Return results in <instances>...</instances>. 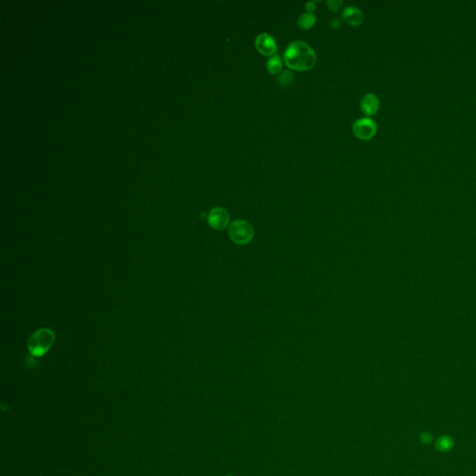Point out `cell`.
<instances>
[{"mask_svg":"<svg viewBox=\"0 0 476 476\" xmlns=\"http://www.w3.org/2000/svg\"><path fill=\"white\" fill-rule=\"evenodd\" d=\"M294 79H295V77L293 76L292 73L289 70H286L278 76L277 82H278V85H280L281 87H289V86L292 85Z\"/></svg>","mask_w":476,"mask_h":476,"instance_id":"obj_12","label":"cell"},{"mask_svg":"<svg viewBox=\"0 0 476 476\" xmlns=\"http://www.w3.org/2000/svg\"><path fill=\"white\" fill-rule=\"evenodd\" d=\"M377 131L378 125L370 118L357 119L353 125V132L355 136L362 141L371 140L376 135Z\"/></svg>","mask_w":476,"mask_h":476,"instance_id":"obj_4","label":"cell"},{"mask_svg":"<svg viewBox=\"0 0 476 476\" xmlns=\"http://www.w3.org/2000/svg\"><path fill=\"white\" fill-rule=\"evenodd\" d=\"M328 10L332 12H338L343 5V2L340 0H328L326 2Z\"/></svg>","mask_w":476,"mask_h":476,"instance_id":"obj_13","label":"cell"},{"mask_svg":"<svg viewBox=\"0 0 476 476\" xmlns=\"http://www.w3.org/2000/svg\"><path fill=\"white\" fill-rule=\"evenodd\" d=\"M282 67H283V62L279 55L272 56L266 64V69L268 73L272 76L278 75L281 72Z\"/></svg>","mask_w":476,"mask_h":476,"instance_id":"obj_10","label":"cell"},{"mask_svg":"<svg viewBox=\"0 0 476 476\" xmlns=\"http://www.w3.org/2000/svg\"><path fill=\"white\" fill-rule=\"evenodd\" d=\"M230 239L238 245L249 244L254 237V229L249 221L245 220H237L228 228Z\"/></svg>","mask_w":476,"mask_h":476,"instance_id":"obj_3","label":"cell"},{"mask_svg":"<svg viewBox=\"0 0 476 476\" xmlns=\"http://www.w3.org/2000/svg\"><path fill=\"white\" fill-rule=\"evenodd\" d=\"M283 61L285 65L294 71H308L316 64V54L311 46L296 40L289 45L286 49Z\"/></svg>","mask_w":476,"mask_h":476,"instance_id":"obj_1","label":"cell"},{"mask_svg":"<svg viewBox=\"0 0 476 476\" xmlns=\"http://www.w3.org/2000/svg\"><path fill=\"white\" fill-rule=\"evenodd\" d=\"M232 476V475H227V476Z\"/></svg>","mask_w":476,"mask_h":476,"instance_id":"obj_17","label":"cell"},{"mask_svg":"<svg viewBox=\"0 0 476 476\" xmlns=\"http://www.w3.org/2000/svg\"><path fill=\"white\" fill-rule=\"evenodd\" d=\"M420 440L423 444H430L433 442V435L430 433L424 432L421 434Z\"/></svg>","mask_w":476,"mask_h":476,"instance_id":"obj_14","label":"cell"},{"mask_svg":"<svg viewBox=\"0 0 476 476\" xmlns=\"http://www.w3.org/2000/svg\"><path fill=\"white\" fill-rule=\"evenodd\" d=\"M341 19L346 22L347 24L352 25V26H358L362 24L365 16L363 11H361L359 8L350 6L344 9V11L341 13Z\"/></svg>","mask_w":476,"mask_h":476,"instance_id":"obj_8","label":"cell"},{"mask_svg":"<svg viewBox=\"0 0 476 476\" xmlns=\"http://www.w3.org/2000/svg\"><path fill=\"white\" fill-rule=\"evenodd\" d=\"M207 221L210 227L220 231L227 227L230 221V216L226 209L218 206L210 210L207 216Z\"/></svg>","mask_w":476,"mask_h":476,"instance_id":"obj_6","label":"cell"},{"mask_svg":"<svg viewBox=\"0 0 476 476\" xmlns=\"http://www.w3.org/2000/svg\"><path fill=\"white\" fill-rule=\"evenodd\" d=\"M54 332L49 328H42L33 333L28 340V350L35 357H43L53 345Z\"/></svg>","mask_w":476,"mask_h":476,"instance_id":"obj_2","label":"cell"},{"mask_svg":"<svg viewBox=\"0 0 476 476\" xmlns=\"http://www.w3.org/2000/svg\"><path fill=\"white\" fill-rule=\"evenodd\" d=\"M305 10L308 13H314V11L316 10V5L314 1H309L305 4Z\"/></svg>","mask_w":476,"mask_h":476,"instance_id":"obj_15","label":"cell"},{"mask_svg":"<svg viewBox=\"0 0 476 476\" xmlns=\"http://www.w3.org/2000/svg\"><path fill=\"white\" fill-rule=\"evenodd\" d=\"M435 448L441 453H447L454 447V440L449 435H442L435 441Z\"/></svg>","mask_w":476,"mask_h":476,"instance_id":"obj_9","label":"cell"},{"mask_svg":"<svg viewBox=\"0 0 476 476\" xmlns=\"http://www.w3.org/2000/svg\"><path fill=\"white\" fill-rule=\"evenodd\" d=\"M330 25L332 26V28L334 29H339L340 26H341V21L339 19V18H333L331 21H330Z\"/></svg>","mask_w":476,"mask_h":476,"instance_id":"obj_16","label":"cell"},{"mask_svg":"<svg viewBox=\"0 0 476 476\" xmlns=\"http://www.w3.org/2000/svg\"><path fill=\"white\" fill-rule=\"evenodd\" d=\"M379 100L375 94L368 93L362 98L360 102V107L362 112L368 117H373L377 115L379 110Z\"/></svg>","mask_w":476,"mask_h":476,"instance_id":"obj_7","label":"cell"},{"mask_svg":"<svg viewBox=\"0 0 476 476\" xmlns=\"http://www.w3.org/2000/svg\"><path fill=\"white\" fill-rule=\"evenodd\" d=\"M255 48L260 54L263 56H273L277 51V43L275 39L269 34L262 33L255 38Z\"/></svg>","mask_w":476,"mask_h":476,"instance_id":"obj_5","label":"cell"},{"mask_svg":"<svg viewBox=\"0 0 476 476\" xmlns=\"http://www.w3.org/2000/svg\"><path fill=\"white\" fill-rule=\"evenodd\" d=\"M316 22V17L314 13H304L298 19V26L302 30H309L314 27Z\"/></svg>","mask_w":476,"mask_h":476,"instance_id":"obj_11","label":"cell"}]
</instances>
